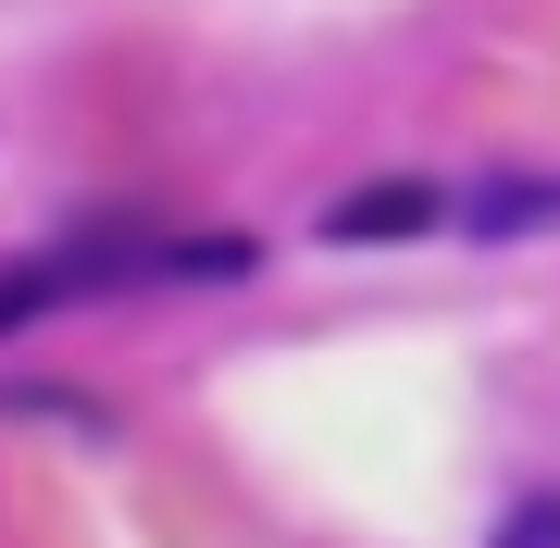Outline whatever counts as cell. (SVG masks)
Wrapping results in <instances>:
<instances>
[{
	"instance_id": "obj_1",
	"label": "cell",
	"mask_w": 560,
	"mask_h": 548,
	"mask_svg": "<svg viewBox=\"0 0 560 548\" xmlns=\"http://www.w3.org/2000/svg\"><path fill=\"white\" fill-rule=\"evenodd\" d=\"M411 224H436V200H423V187H361V200L337 212V237H411Z\"/></svg>"
},
{
	"instance_id": "obj_2",
	"label": "cell",
	"mask_w": 560,
	"mask_h": 548,
	"mask_svg": "<svg viewBox=\"0 0 560 548\" xmlns=\"http://www.w3.org/2000/svg\"><path fill=\"white\" fill-rule=\"evenodd\" d=\"M486 548H560V499H523V511H511V524L486 536Z\"/></svg>"
}]
</instances>
